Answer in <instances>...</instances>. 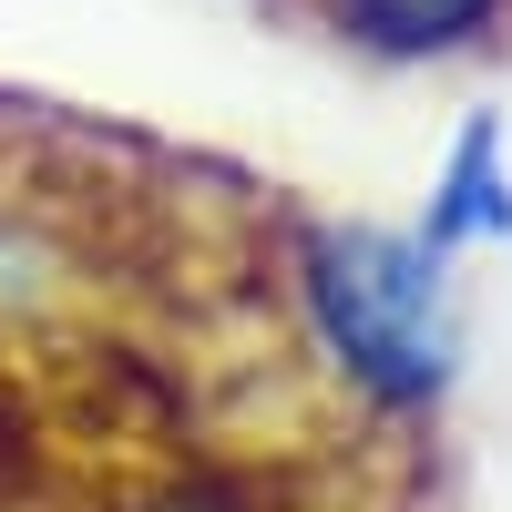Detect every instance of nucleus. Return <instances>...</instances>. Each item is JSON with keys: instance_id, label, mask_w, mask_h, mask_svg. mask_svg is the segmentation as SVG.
Returning <instances> with one entry per match:
<instances>
[{"instance_id": "1", "label": "nucleus", "mask_w": 512, "mask_h": 512, "mask_svg": "<svg viewBox=\"0 0 512 512\" xmlns=\"http://www.w3.org/2000/svg\"><path fill=\"white\" fill-rule=\"evenodd\" d=\"M287 297L308 349L369 420H441L461 379V318H451V267L410 226L308 216L287 236Z\"/></svg>"}, {"instance_id": "2", "label": "nucleus", "mask_w": 512, "mask_h": 512, "mask_svg": "<svg viewBox=\"0 0 512 512\" xmlns=\"http://www.w3.org/2000/svg\"><path fill=\"white\" fill-rule=\"evenodd\" d=\"M420 246L441 256H472V246H502L512 236V144H502V123L492 113H472L451 134V154H441V175H431V205H420V226H410Z\"/></svg>"}, {"instance_id": "3", "label": "nucleus", "mask_w": 512, "mask_h": 512, "mask_svg": "<svg viewBox=\"0 0 512 512\" xmlns=\"http://www.w3.org/2000/svg\"><path fill=\"white\" fill-rule=\"evenodd\" d=\"M338 41H359L379 62H451L482 52V41L512 21V0H318Z\"/></svg>"}, {"instance_id": "4", "label": "nucleus", "mask_w": 512, "mask_h": 512, "mask_svg": "<svg viewBox=\"0 0 512 512\" xmlns=\"http://www.w3.org/2000/svg\"><path fill=\"white\" fill-rule=\"evenodd\" d=\"M113 512H287L256 472H216V461H195V472H154V482H134Z\"/></svg>"}]
</instances>
